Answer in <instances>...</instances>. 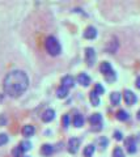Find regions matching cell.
I'll return each mask as SVG.
<instances>
[{"mask_svg": "<svg viewBox=\"0 0 140 157\" xmlns=\"http://www.w3.org/2000/svg\"><path fill=\"white\" fill-rule=\"evenodd\" d=\"M28 86H29V77L25 72L20 70L9 72L4 77V81H3L4 92H6V94H8L12 98L20 97L28 89Z\"/></svg>", "mask_w": 140, "mask_h": 157, "instance_id": "cell-1", "label": "cell"}, {"mask_svg": "<svg viewBox=\"0 0 140 157\" xmlns=\"http://www.w3.org/2000/svg\"><path fill=\"white\" fill-rule=\"evenodd\" d=\"M45 47H46V50L47 52L50 54V55L52 56H56V55H59L60 51H62V47H60V43L58 42V39L55 37H47L46 38V41H45Z\"/></svg>", "mask_w": 140, "mask_h": 157, "instance_id": "cell-2", "label": "cell"}, {"mask_svg": "<svg viewBox=\"0 0 140 157\" xmlns=\"http://www.w3.org/2000/svg\"><path fill=\"white\" fill-rule=\"evenodd\" d=\"M85 60L88 63V66H93L96 63V51L92 47L85 48Z\"/></svg>", "mask_w": 140, "mask_h": 157, "instance_id": "cell-3", "label": "cell"}, {"mask_svg": "<svg viewBox=\"0 0 140 157\" xmlns=\"http://www.w3.org/2000/svg\"><path fill=\"white\" fill-rule=\"evenodd\" d=\"M123 98H124V102H126L127 105H134L135 102L138 101V98H136V94H135L134 92H131V90H124V93H123Z\"/></svg>", "mask_w": 140, "mask_h": 157, "instance_id": "cell-4", "label": "cell"}, {"mask_svg": "<svg viewBox=\"0 0 140 157\" xmlns=\"http://www.w3.org/2000/svg\"><path fill=\"white\" fill-rule=\"evenodd\" d=\"M80 147V139L77 137H71L68 140V152L70 153H76Z\"/></svg>", "mask_w": 140, "mask_h": 157, "instance_id": "cell-5", "label": "cell"}, {"mask_svg": "<svg viewBox=\"0 0 140 157\" xmlns=\"http://www.w3.org/2000/svg\"><path fill=\"white\" fill-rule=\"evenodd\" d=\"M124 145H126V149L128 153H135L136 152V140L134 137H128L124 141Z\"/></svg>", "mask_w": 140, "mask_h": 157, "instance_id": "cell-6", "label": "cell"}, {"mask_svg": "<svg viewBox=\"0 0 140 157\" xmlns=\"http://www.w3.org/2000/svg\"><path fill=\"white\" fill-rule=\"evenodd\" d=\"M100 71H101V73H104V76H108L112 72H114L113 68H112V64H110L109 62H102V63H101Z\"/></svg>", "mask_w": 140, "mask_h": 157, "instance_id": "cell-7", "label": "cell"}, {"mask_svg": "<svg viewBox=\"0 0 140 157\" xmlns=\"http://www.w3.org/2000/svg\"><path fill=\"white\" fill-rule=\"evenodd\" d=\"M96 37H97V30H96V28L88 26V28L85 29V32H84V38H86V39H94Z\"/></svg>", "mask_w": 140, "mask_h": 157, "instance_id": "cell-8", "label": "cell"}, {"mask_svg": "<svg viewBox=\"0 0 140 157\" xmlns=\"http://www.w3.org/2000/svg\"><path fill=\"white\" fill-rule=\"evenodd\" d=\"M54 117H55V111L52 110V109H47V110L42 114V121L47 123V122H51L52 119H54Z\"/></svg>", "mask_w": 140, "mask_h": 157, "instance_id": "cell-9", "label": "cell"}, {"mask_svg": "<svg viewBox=\"0 0 140 157\" xmlns=\"http://www.w3.org/2000/svg\"><path fill=\"white\" fill-rule=\"evenodd\" d=\"M77 81L83 86H88L90 84V77L86 75V73H80V75L77 76Z\"/></svg>", "mask_w": 140, "mask_h": 157, "instance_id": "cell-10", "label": "cell"}, {"mask_svg": "<svg viewBox=\"0 0 140 157\" xmlns=\"http://www.w3.org/2000/svg\"><path fill=\"white\" fill-rule=\"evenodd\" d=\"M62 85L66 86V88H72L75 85V78L72 76H70V75L64 76L63 78H62Z\"/></svg>", "mask_w": 140, "mask_h": 157, "instance_id": "cell-11", "label": "cell"}, {"mask_svg": "<svg viewBox=\"0 0 140 157\" xmlns=\"http://www.w3.org/2000/svg\"><path fill=\"white\" fill-rule=\"evenodd\" d=\"M89 122H90V123L93 124V126H100V124H101V122H102V115L98 114V113H96V114L90 115Z\"/></svg>", "mask_w": 140, "mask_h": 157, "instance_id": "cell-12", "label": "cell"}, {"mask_svg": "<svg viewBox=\"0 0 140 157\" xmlns=\"http://www.w3.org/2000/svg\"><path fill=\"white\" fill-rule=\"evenodd\" d=\"M89 100H90V102H92V105H93V106H98V105H100V97H98V94H97V93H96L94 90L90 92Z\"/></svg>", "mask_w": 140, "mask_h": 157, "instance_id": "cell-13", "label": "cell"}, {"mask_svg": "<svg viewBox=\"0 0 140 157\" xmlns=\"http://www.w3.org/2000/svg\"><path fill=\"white\" fill-rule=\"evenodd\" d=\"M36 132V128L33 126H30V124H26V126H24V128H22V134H24V136H32L33 134Z\"/></svg>", "mask_w": 140, "mask_h": 157, "instance_id": "cell-14", "label": "cell"}, {"mask_svg": "<svg viewBox=\"0 0 140 157\" xmlns=\"http://www.w3.org/2000/svg\"><path fill=\"white\" fill-rule=\"evenodd\" d=\"M56 94H58V97L59 98H66L67 97V94H68V88H66V86H59L58 88V90H56Z\"/></svg>", "mask_w": 140, "mask_h": 157, "instance_id": "cell-15", "label": "cell"}, {"mask_svg": "<svg viewBox=\"0 0 140 157\" xmlns=\"http://www.w3.org/2000/svg\"><path fill=\"white\" fill-rule=\"evenodd\" d=\"M83 124H84V118H83V115L76 114L74 117V126L75 127H81Z\"/></svg>", "mask_w": 140, "mask_h": 157, "instance_id": "cell-16", "label": "cell"}, {"mask_svg": "<svg viewBox=\"0 0 140 157\" xmlns=\"http://www.w3.org/2000/svg\"><path fill=\"white\" fill-rule=\"evenodd\" d=\"M52 151H54V148H52V145H50V144H45V145H42V148H41L42 155H45V156H50L52 153Z\"/></svg>", "mask_w": 140, "mask_h": 157, "instance_id": "cell-17", "label": "cell"}, {"mask_svg": "<svg viewBox=\"0 0 140 157\" xmlns=\"http://www.w3.org/2000/svg\"><path fill=\"white\" fill-rule=\"evenodd\" d=\"M110 101H112L113 105H118L119 101H120V93L118 92H113L112 94H110Z\"/></svg>", "mask_w": 140, "mask_h": 157, "instance_id": "cell-18", "label": "cell"}, {"mask_svg": "<svg viewBox=\"0 0 140 157\" xmlns=\"http://www.w3.org/2000/svg\"><path fill=\"white\" fill-rule=\"evenodd\" d=\"M93 153H94V145L93 144H89L84 148V156L85 157H92Z\"/></svg>", "mask_w": 140, "mask_h": 157, "instance_id": "cell-19", "label": "cell"}, {"mask_svg": "<svg viewBox=\"0 0 140 157\" xmlns=\"http://www.w3.org/2000/svg\"><path fill=\"white\" fill-rule=\"evenodd\" d=\"M117 48H118V42H117V39L115 38H113V41H110L109 42V47H108V50H109V52H115L117 51Z\"/></svg>", "mask_w": 140, "mask_h": 157, "instance_id": "cell-20", "label": "cell"}, {"mask_svg": "<svg viewBox=\"0 0 140 157\" xmlns=\"http://www.w3.org/2000/svg\"><path fill=\"white\" fill-rule=\"evenodd\" d=\"M117 118L119 121H127L128 119V113L124 111V110H119L117 113Z\"/></svg>", "mask_w": 140, "mask_h": 157, "instance_id": "cell-21", "label": "cell"}, {"mask_svg": "<svg viewBox=\"0 0 140 157\" xmlns=\"http://www.w3.org/2000/svg\"><path fill=\"white\" fill-rule=\"evenodd\" d=\"M12 155H13V157H22L24 156V151H22L21 147L18 145L12 151Z\"/></svg>", "mask_w": 140, "mask_h": 157, "instance_id": "cell-22", "label": "cell"}, {"mask_svg": "<svg viewBox=\"0 0 140 157\" xmlns=\"http://www.w3.org/2000/svg\"><path fill=\"white\" fill-rule=\"evenodd\" d=\"M113 157H124V153L122 148H119V147H117L114 151H113Z\"/></svg>", "mask_w": 140, "mask_h": 157, "instance_id": "cell-23", "label": "cell"}, {"mask_svg": "<svg viewBox=\"0 0 140 157\" xmlns=\"http://www.w3.org/2000/svg\"><path fill=\"white\" fill-rule=\"evenodd\" d=\"M20 147H21V148H22V151H24V152H25V151H29V149H30V148H32V144H30V143H29V141H28V140H25V141H21V144H20Z\"/></svg>", "mask_w": 140, "mask_h": 157, "instance_id": "cell-24", "label": "cell"}, {"mask_svg": "<svg viewBox=\"0 0 140 157\" xmlns=\"http://www.w3.org/2000/svg\"><path fill=\"white\" fill-rule=\"evenodd\" d=\"M93 90H94V92H96V93H97V94L100 96V94H102V93L105 92V88H104L102 85H101V84H96Z\"/></svg>", "mask_w": 140, "mask_h": 157, "instance_id": "cell-25", "label": "cell"}, {"mask_svg": "<svg viewBox=\"0 0 140 157\" xmlns=\"http://www.w3.org/2000/svg\"><path fill=\"white\" fill-rule=\"evenodd\" d=\"M8 143V136L6 134H0V145H4Z\"/></svg>", "mask_w": 140, "mask_h": 157, "instance_id": "cell-26", "label": "cell"}, {"mask_svg": "<svg viewBox=\"0 0 140 157\" xmlns=\"http://www.w3.org/2000/svg\"><path fill=\"white\" fill-rule=\"evenodd\" d=\"M105 78L108 80L109 82H112V81H114L115 78H117V75H115V72H112L110 75H108V76H105Z\"/></svg>", "mask_w": 140, "mask_h": 157, "instance_id": "cell-27", "label": "cell"}, {"mask_svg": "<svg viewBox=\"0 0 140 157\" xmlns=\"http://www.w3.org/2000/svg\"><path fill=\"white\" fill-rule=\"evenodd\" d=\"M98 143H100V145L102 147V148H106V145H108V139H106V137H101V139L98 140Z\"/></svg>", "mask_w": 140, "mask_h": 157, "instance_id": "cell-28", "label": "cell"}, {"mask_svg": "<svg viewBox=\"0 0 140 157\" xmlns=\"http://www.w3.org/2000/svg\"><path fill=\"white\" fill-rule=\"evenodd\" d=\"M62 122H63L64 127H68V124H70V117L68 115H63V118H62Z\"/></svg>", "mask_w": 140, "mask_h": 157, "instance_id": "cell-29", "label": "cell"}, {"mask_svg": "<svg viewBox=\"0 0 140 157\" xmlns=\"http://www.w3.org/2000/svg\"><path fill=\"white\" fill-rule=\"evenodd\" d=\"M114 137H115L117 140H122V139H123V135L120 134L119 131H115V132H114Z\"/></svg>", "mask_w": 140, "mask_h": 157, "instance_id": "cell-30", "label": "cell"}, {"mask_svg": "<svg viewBox=\"0 0 140 157\" xmlns=\"http://www.w3.org/2000/svg\"><path fill=\"white\" fill-rule=\"evenodd\" d=\"M136 86L139 88V89H140V76L136 78Z\"/></svg>", "mask_w": 140, "mask_h": 157, "instance_id": "cell-31", "label": "cell"}, {"mask_svg": "<svg viewBox=\"0 0 140 157\" xmlns=\"http://www.w3.org/2000/svg\"><path fill=\"white\" fill-rule=\"evenodd\" d=\"M138 118H139V119H140V110L138 111Z\"/></svg>", "mask_w": 140, "mask_h": 157, "instance_id": "cell-32", "label": "cell"}]
</instances>
